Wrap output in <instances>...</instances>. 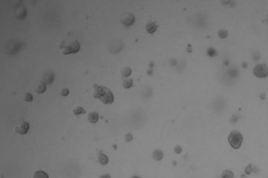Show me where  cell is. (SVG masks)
I'll list each match as a JSON object with an SVG mask.
<instances>
[{
	"label": "cell",
	"instance_id": "1",
	"mask_svg": "<svg viewBox=\"0 0 268 178\" xmlns=\"http://www.w3.org/2000/svg\"><path fill=\"white\" fill-rule=\"evenodd\" d=\"M93 96L104 104H112L114 102L113 94L110 89L97 84L93 85Z\"/></svg>",
	"mask_w": 268,
	"mask_h": 178
},
{
	"label": "cell",
	"instance_id": "2",
	"mask_svg": "<svg viewBox=\"0 0 268 178\" xmlns=\"http://www.w3.org/2000/svg\"><path fill=\"white\" fill-rule=\"evenodd\" d=\"M228 142L231 147L235 149H238L243 142V135L238 131H232L228 137Z\"/></svg>",
	"mask_w": 268,
	"mask_h": 178
},
{
	"label": "cell",
	"instance_id": "3",
	"mask_svg": "<svg viewBox=\"0 0 268 178\" xmlns=\"http://www.w3.org/2000/svg\"><path fill=\"white\" fill-rule=\"evenodd\" d=\"M253 73L259 78H265L268 76V65L265 63L258 64L254 67Z\"/></svg>",
	"mask_w": 268,
	"mask_h": 178
},
{
	"label": "cell",
	"instance_id": "4",
	"mask_svg": "<svg viewBox=\"0 0 268 178\" xmlns=\"http://www.w3.org/2000/svg\"><path fill=\"white\" fill-rule=\"evenodd\" d=\"M81 45H80L79 42L75 41L72 43L69 44L67 46L64 47L62 49V53L67 55V54H71V53H75L79 51Z\"/></svg>",
	"mask_w": 268,
	"mask_h": 178
},
{
	"label": "cell",
	"instance_id": "5",
	"mask_svg": "<svg viewBox=\"0 0 268 178\" xmlns=\"http://www.w3.org/2000/svg\"><path fill=\"white\" fill-rule=\"evenodd\" d=\"M29 128H30V125H29L28 122L22 120L16 125V128H15V131H16V133L24 135L28 132Z\"/></svg>",
	"mask_w": 268,
	"mask_h": 178
},
{
	"label": "cell",
	"instance_id": "6",
	"mask_svg": "<svg viewBox=\"0 0 268 178\" xmlns=\"http://www.w3.org/2000/svg\"><path fill=\"white\" fill-rule=\"evenodd\" d=\"M121 22L125 26H130L133 25L135 22V16L133 13H126L121 16Z\"/></svg>",
	"mask_w": 268,
	"mask_h": 178
},
{
	"label": "cell",
	"instance_id": "7",
	"mask_svg": "<svg viewBox=\"0 0 268 178\" xmlns=\"http://www.w3.org/2000/svg\"><path fill=\"white\" fill-rule=\"evenodd\" d=\"M157 28H158V26H157V23L153 21L148 22L145 26L146 30L149 34H153L154 32H156L157 30Z\"/></svg>",
	"mask_w": 268,
	"mask_h": 178
},
{
	"label": "cell",
	"instance_id": "8",
	"mask_svg": "<svg viewBox=\"0 0 268 178\" xmlns=\"http://www.w3.org/2000/svg\"><path fill=\"white\" fill-rule=\"evenodd\" d=\"M54 80V73H53L52 71H47L46 73L43 76V82H45L46 84H52L53 81Z\"/></svg>",
	"mask_w": 268,
	"mask_h": 178
},
{
	"label": "cell",
	"instance_id": "9",
	"mask_svg": "<svg viewBox=\"0 0 268 178\" xmlns=\"http://www.w3.org/2000/svg\"><path fill=\"white\" fill-rule=\"evenodd\" d=\"M123 48V43L121 40H117V41H114L113 43V45L110 46V48L113 49V52H119L120 51L121 49H122Z\"/></svg>",
	"mask_w": 268,
	"mask_h": 178
},
{
	"label": "cell",
	"instance_id": "10",
	"mask_svg": "<svg viewBox=\"0 0 268 178\" xmlns=\"http://www.w3.org/2000/svg\"><path fill=\"white\" fill-rule=\"evenodd\" d=\"M46 91V83L43 81H40L37 86L35 91L38 94H43Z\"/></svg>",
	"mask_w": 268,
	"mask_h": 178
},
{
	"label": "cell",
	"instance_id": "11",
	"mask_svg": "<svg viewBox=\"0 0 268 178\" xmlns=\"http://www.w3.org/2000/svg\"><path fill=\"white\" fill-rule=\"evenodd\" d=\"M98 161L100 164H101L103 166H105L109 162V159L106 154H104V153H100L98 157Z\"/></svg>",
	"mask_w": 268,
	"mask_h": 178
},
{
	"label": "cell",
	"instance_id": "12",
	"mask_svg": "<svg viewBox=\"0 0 268 178\" xmlns=\"http://www.w3.org/2000/svg\"><path fill=\"white\" fill-rule=\"evenodd\" d=\"M152 156H153V158L154 160H156L157 161H159V160H162L163 158V152H162L161 150L159 149H156L155 151H153V154H152Z\"/></svg>",
	"mask_w": 268,
	"mask_h": 178
},
{
	"label": "cell",
	"instance_id": "13",
	"mask_svg": "<svg viewBox=\"0 0 268 178\" xmlns=\"http://www.w3.org/2000/svg\"><path fill=\"white\" fill-rule=\"evenodd\" d=\"M99 119V115L97 112H91L88 116V119L89 121L91 123H96L98 121Z\"/></svg>",
	"mask_w": 268,
	"mask_h": 178
},
{
	"label": "cell",
	"instance_id": "14",
	"mask_svg": "<svg viewBox=\"0 0 268 178\" xmlns=\"http://www.w3.org/2000/svg\"><path fill=\"white\" fill-rule=\"evenodd\" d=\"M26 13H27L26 9L22 7L18 8V10L16 11V16L19 19H24L25 16H26Z\"/></svg>",
	"mask_w": 268,
	"mask_h": 178
},
{
	"label": "cell",
	"instance_id": "15",
	"mask_svg": "<svg viewBox=\"0 0 268 178\" xmlns=\"http://www.w3.org/2000/svg\"><path fill=\"white\" fill-rule=\"evenodd\" d=\"M33 178H49V175L43 171H37L34 174Z\"/></svg>",
	"mask_w": 268,
	"mask_h": 178
},
{
	"label": "cell",
	"instance_id": "16",
	"mask_svg": "<svg viewBox=\"0 0 268 178\" xmlns=\"http://www.w3.org/2000/svg\"><path fill=\"white\" fill-rule=\"evenodd\" d=\"M234 174L230 170H225L222 173L221 178H234Z\"/></svg>",
	"mask_w": 268,
	"mask_h": 178
},
{
	"label": "cell",
	"instance_id": "17",
	"mask_svg": "<svg viewBox=\"0 0 268 178\" xmlns=\"http://www.w3.org/2000/svg\"><path fill=\"white\" fill-rule=\"evenodd\" d=\"M86 113V110L83 109V107H77L73 110V114L75 115H81Z\"/></svg>",
	"mask_w": 268,
	"mask_h": 178
},
{
	"label": "cell",
	"instance_id": "18",
	"mask_svg": "<svg viewBox=\"0 0 268 178\" xmlns=\"http://www.w3.org/2000/svg\"><path fill=\"white\" fill-rule=\"evenodd\" d=\"M131 73H132V70H131V68H129V67L124 68L122 70H121V74H122L123 77H129L130 75L131 74Z\"/></svg>",
	"mask_w": 268,
	"mask_h": 178
},
{
	"label": "cell",
	"instance_id": "19",
	"mask_svg": "<svg viewBox=\"0 0 268 178\" xmlns=\"http://www.w3.org/2000/svg\"><path fill=\"white\" fill-rule=\"evenodd\" d=\"M133 80L131 79H127V80L123 81V86L125 88H129L133 86Z\"/></svg>",
	"mask_w": 268,
	"mask_h": 178
},
{
	"label": "cell",
	"instance_id": "20",
	"mask_svg": "<svg viewBox=\"0 0 268 178\" xmlns=\"http://www.w3.org/2000/svg\"><path fill=\"white\" fill-rule=\"evenodd\" d=\"M218 35L221 38H226L228 35V32H227V30H226L225 29H221V30L218 31Z\"/></svg>",
	"mask_w": 268,
	"mask_h": 178
},
{
	"label": "cell",
	"instance_id": "21",
	"mask_svg": "<svg viewBox=\"0 0 268 178\" xmlns=\"http://www.w3.org/2000/svg\"><path fill=\"white\" fill-rule=\"evenodd\" d=\"M24 100H25V101L28 102H32L33 95L31 94V93H26V94H25V98H24Z\"/></svg>",
	"mask_w": 268,
	"mask_h": 178
},
{
	"label": "cell",
	"instance_id": "22",
	"mask_svg": "<svg viewBox=\"0 0 268 178\" xmlns=\"http://www.w3.org/2000/svg\"><path fill=\"white\" fill-rule=\"evenodd\" d=\"M207 53H208V55L209 56H210V57H213V56H214L216 54V51L214 50L213 48H210L208 49Z\"/></svg>",
	"mask_w": 268,
	"mask_h": 178
},
{
	"label": "cell",
	"instance_id": "23",
	"mask_svg": "<svg viewBox=\"0 0 268 178\" xmlns=\"http://www.w3.org/2000/svg\"><path fill=\"white\" fill-rule=\"evenodd\" d=\"M69 91L67 88H63L61 90V92H60V94L63 96H66L69 94Z\"/></svg>",
	"mask_w": 268,
	"mask_h": 178
},
{
	"label": "cell",
	"instance_id": "24",
	"mask_svg": "<svg viewBox=\"0 0 268 178\" xmlns=\"http://www.w3.org/2000/svg\"><path fill=\"white\" fill-rule=\"evenodd\" d=\"M252 171V166H248L246 169H245V172L247 175H250Z\"/></svg>",
	"mask_w": 268,
	"mask_h": 178
},
{
	"label": "cell",
	"instance_id": "25",
	"mask_svg": "<svg viewBox=\"0 0 268 178\" xmlns=\"http://www.w3.org/2000/svg\"><path fill=\"white\" fill-rule=\"evenodd\" d=\"M174 151L175 153L180 154V152L182 151V148H181V146H175V148H174Z\"/></svg>",
	"mask_w": 268,
	"mask_h": 178
},
{
	"label": "cell",
	"instance_id": "26",
	"mask_svg": "<svg viewBox=\"0 0 268 178\" xmlns=\"http://www.w3.org/2000/svg\"><path fill=\"white\" fill-rule=\"evenodd\" d=\"M99 178H110V175H108V174H104V175H101Z\"/></svg>",
	"mask_w": 268,
	"mask_h": 178
},
{
	"label": "cell",
	"instance_id": "27",
	"mask_svg": "<svg viewBox=\"0 0 268 178\" xmlns=\"http://www.w3.org/2000/svg\"><path fill=\"white\" fill-rule=\"evenodd\" d=\"M131 178H140V177H138V176H133V177H132Z\"/></svg>",
	"mask_w": 268,
	"mask_h": 178
},
{
	"label": "cell",
	"instance_id": "28",
	"mask_svg": "<svg viewBox=\"0 0 268 178\" xmlns=\"http://www.w3.org/2000/svg\"><path fill=\"white\" fill-rule=\"evenodd\" d=\"M267 22H268V19H267Z\"/></svg>",
	"mask_w": 268,
	"mask_h": 178
}]
</instances>
